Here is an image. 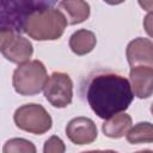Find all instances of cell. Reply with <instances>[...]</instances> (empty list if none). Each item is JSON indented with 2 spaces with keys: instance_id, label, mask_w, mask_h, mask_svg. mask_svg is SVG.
Returning a JSON list of instances; mask_svg holds the SVG:
<instances>
[{
  "instance_id": "cell-14",
  "label": "cell",
  "mask_w": 153,
  "mask_h": 153,
  "mask_svg": "<svg viewBox=\"0 0 153 153\" xmlns=\"http://www.w3.org/2000/svg\"><path fill=\"white\" fill-rule=\"evenodd\" d=\"M126 137L131 145L153 142V124L149 122H139L129 129Z\"/></svg>"
},
{
  "instance_id": "cell-13",
  "label": "cell",
  "mask_w": 153,
  "mask_h": 153,
  "mask_svg": "<svg viewBox=\"0 0 153 153\" xmlns=\"http://www.w3.org/2000/svg\"><path fill=\"white\" fill-rule=\"evenodd\" d=\"M96 44V35L86 29L76 30L69 38V48L78 56H82L91 53L94 49Z\"/></svg>"
},
{
  "instance_id": "cell-11",
  "label": "cell",
  "mask_w": 153,
  "mask_h": 153,
  "mask_svg": "<svg viewBox=\"0 0 153 153\" xmlns=\"http://www.w3.org/2000/svg\"><path fill=\"white\" fill-rule=\"evenodd\" d=\"M57 8L65 14L69 25L80 24L90 17V5L82 0L60 1L57 2Z\"/></svg>"
},
{
  "instance_id": "cell-12",
  "label": "cell",
  "mask_w": 153,
  "mask_h": 153,
  "mask_svg": "<svg viewBox=\"0 0 153 153\" xmlns=\"http://www.w3.org/2000/svg\"><path fill=\"white\" fill-rule=\"evenodd\" d=\"M130 128H131V117L126 112H121L108 118L102 126V130L104 135L111 139L123 137L124 135H127Z\"/></svg>"
},
{
  "instance_id": "cell-7",
  "label": "cell",
  "mask_w": 153,
  "mask_h": 153,
  "mask_svg": "<svg viewBox=\"0 0 153 153\" xmlns=\"http://www.w3.org/2000/svg\"><path fill=\"white\" fill-rule=\"evenodd\" d=\"M44 97L54 108H66L73 99V81L62 72H54L44 86Z\"/></svg>"
},
{
  "instance_id": "cell-3",
  "label": "cell",
  "mask_w": 153,
  "mask_h": 153,
  "mask_svg": "<svg viewBox=\"0 0 153 153\" xmlns=\"http://www.w3.org/2000/svg\"><path fill=\"white\" fill-rule=\"evenodd\" d=\"M53 2L54 1L43 0H1L0 30L20 35L24 32V26L30 14Z\"/></svg>"
},
{
  "instance_id": "cell-10",
  "label": "cell",
  "mask_w": 153,
  "mask_h": 153,
  "mask_svg": "<svg viewBox=\"0 0 153 153\" xmlns=\"http://www.w3.org/2000/svg\"><path fill=\"white\" fill-rule=\"evenodd\" d=\"M129 80L133 93L137 98L146 99L153 94V68L134 67L129 72Z\"/></svg>"
},
{
  "instance_id": "cell-4",
  "label": "cell",
  "mask_w": 153,
  "mask_h": 153,
  "mask_svg": "<svg viewBox=\"0 0 153 153\" xmlns=\"http://www.w3.org/2000/svg\"><path fill=\"white\" fill-rule=\"evenodd\" d=\"M48 81L47 69L43 62L39 60L27 61L19 65L12 76V85L17 93L20 96H35L38 94Z\"/></svg>"
},
{
  "instance_id": "cell-16",
  "label": "cell",
  "mask_w": 153,
  "mask_h": 153,
  "mask_svg": "<svg viewBox=\"0 0 153 153\" xmlns=\"http://www.w3.org/2000/svg\"><path fill=\"white\" fill-rule=\"evenodd\" d=\"M65 142L56 135L50 136L43 146V153H65Z\"/></svg>"
},
{
  "instance_id": "cell-2",
  "label": "cell",
  "mask_w": 153,
  "mask_h": 153,
  "mask_svg": "<svg viewBox=\"0 0 153 153\" xmlns=\"http://www.w3.org/2000/svg\"><path fill=\"white\" fill-rule=\"evenodd\" d=\"M55 6H57V2L54 1L51 5L31 13L25 23L24 33L36 41L59 39L68 23L65 14Z\"/></svg>"
},
{
  "instance_id": "cell-6",
  "label": "cell",
  "mask_w": 153,
  "mask_h": 153,
  "mask_svg": "<svg viewBox=\"0 0 153 153\" xmlns=\"http://www.w3.org/2000/svg\"><path fill=\"white\" fill-rule=\"evenodd\" d=\"M0 50L7 61L23 65L32 56L33 47L24 36L12 31L0 30Z\"/></svg>"
},
{
  "instance_id": "cell-20",
  "label": "cell",
  "mask_w": 153,
  "mask_h": 153,
  "mask_svg": "<svg viewBox=\"0 0 153 153\" xmlns=\"http://www.w3.org/2000/svg\"><path fill=\"white\" fill-rule=\"evenodd\" d=\"M135 153H153V151L152 149H142V151H137Z\"/></svg>"
},
{
  "instance_id": "cell-1",
  "label": "cell",
  "mask_w": 153,
  "mask_h": 153,
  "mask_svg": "<svg viewBox=\"0 0 153 153\" xmlns=\"http://www.w3.org/2000/svg\"><path fill=\"white\" fill-rule=\"evenodd\" d=\"M86 99L99 118L108 120L126 111L134 99V93L127 78L114 72H98L87 81Z\"/></svg>"
},
{
  "instance_id": "cell-15",
  "label": "cell",
  "mask_w": 153,
  "mask_h": 153,
  "mask_svg": "<svg viewBox=\"0 0 153 153\" xmlns=\"http://www.w3.org/2000/svg\"><path fill=\"white\" fill-rule=\"evenodd\" d=\"M2 153H37L36 146L23 137H13L5 142Z\"/></svg>"
},
{
  "instance_id": "cell-9",
  "label": "cell",
  "mask_w": 153,
  "mask_h": 153,
  "mask_svg": "<svg viewBox=\"0 0 153 153\" xmlns=\"http://www.w3.org/2000/svg\"><path fill=\"white\" fill-rule=\"evenodd\" d=\"M128 63L134 67H151L153 68V42L148 38L137 37L130 41L126 50Z\"/></svg>"
},
{
  "instance_id": "cell-17",
  "label": "cell",
  "mask_w": 153,
  "mask_h": 153,
  "mask_svg": "<svg viewBox=\"0 0 153 153\" xmlns=\"http://www.w3.org/2000/svg\"><path fill=\"white\" fill-rule=\"evenodd\" d=\"M143 27L147 35L153 38V12H149L146 14L143 19Z\"/></svg>"
},
{
  "instance_id": "cell-19",
  "label": "cell",
  "mask_w": 153,
  "mask_h": 153,
  "mask_svg": "<svg viewBox=\"0 0 153 153\" xmlns=\"http://www.w3.org/2000/svg\"><path fill=\"white\" fill-rule=\"evenodd\" d=\"M82 153H118V152H116V151H112V149H105V151L94 149V151H87V152H82Z\"/></svg>"
},
{
  "instance_id": "cell-21",
  "label": "cell",
  "mask_w": 153,
  "mask_h": 153,
  "mask_svg": "<svg viewBox=\"0 0 153 153\" xmlns=\"http://www.w3.org/2000/svg\"><path fill=\"white\" fill-rule=\"evenodd\" d=\"M151 112H152V115H153V104L151 105Z\"/></svg>"
},
{
  "instance_id": "cell-5",
  "label": "cell",
  "mask_w": 153,
  "mask_h": 153,
  "mask_svg": "<svg viewBox=\"0 0 153 153\" xmlns=\"http://www.w3.org/2000/svg\"><path fill=\"white\" fill-rule=\"evenodd\" d=\"M13 121L19 129L35 135L47 133L53 126V120L48 111L41 104L35 103L19 106L14 111Z\"/></svg>"
},
{
  "instance_id": "cell-8",
  "label": "cell",
  "mask_w": 153,
  "mask_h": 153,
  "mask_svg": "<svg viewBox=\"0 0 153 153\" xmlns=\"http://www.w3.org/2000/svg\"><path fill=\"white\" fill-rule=\"evenodd\" d=\"M66 135L75 145H88L97 139L98 130L91 118L79 116L68 122Z\"/></svg>"
},
{
  "instance_id": "cell-18",
  "label": "cell",
  "mask_w": 153,
  "mask_h": 153,
  "mask_svg": "<svg viewBox=\"0 0 153 153\" xmlns=\"http://www.w3.org/2000/svg\"><path fill=\"white\" fill-rule=\"evenodd\" d=\"M139 5L145 10L149 12H153V1H139Z\"/></svg>"
}]
</instances>
